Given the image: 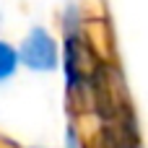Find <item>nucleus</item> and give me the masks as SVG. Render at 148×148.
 <instances>
[{
  "label": "nucleus",
  "mask_w": 148,
  "mask_h": 148,
  "mask_svg": "<svg viewBox=\"0 0 148 148\" xmlns=\"http://www.w3.org/2000/svg\"><path fill=\"white\" fill-rule=\"evenodd\" d=\"M21 60L36 70L55 68L57 65V47H55L52 36L44 29H31V34L26 36V42L21 47Z\"/></svg>",
  "instance_id": "1"
},
{
  "label": "nucleus",
  "mask_w": 148,
  "mask_h": 148,
  "mask_svg": "<svg viewBox=\"0 0 148 148\" xmlns=\"http://www.w3.org/2000/svg\"><path fill=\"white\" fill-rule=\"evenodd\" d=\"M18 62V55L13 52V47H8L5 42H0V81H5L8 75H13Z\"/></svg>",
  "instance_id": "2"
}]
</instances>
